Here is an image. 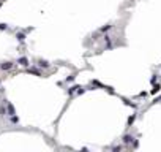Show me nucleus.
I'll return each mask as SVG.
<instances>
[{
  "label": "nucleus",
  "mask_w": 161,
  "mask_h": 152,
  "mask_svg": "<svg viewBox=\"0 0 161 152\" xmlns=\"http://www.w3.org/2000/svg\"><path fill=\"white\" fill-rule=\"evenodd\" d=\"M0 29L3 30V29H6V24H0Z\"/></svg>",
  "instance_id": "7"
},
{
  "label": "nucleus",
  "mask_w": 161,
  "mask_h": 152,
  "mask_svg": "<svg viewBox=\"0 0 161 152\" xmlns=\"http://www.w3.org/2000/svg\"><path fill=\"white\" fill-rule=\"evenodd\" d=\"M0 67H2V70H9V68L13 67V63H11V62H5V63H2Z\"/></svg>",
  "instance_id": "1"
},
{
  "label": "nucleus",
  "mask_w": 161,
  "mask_h": 152,
  "mask_svg": "<svg viewBox=\"0 0 161 152\" xmlns=\"http://www.w3.org/2000/svg\"><path fill=\"white\" fill-rule=\"evenodd\" d=\"M19 63H21V65H24V67H25V65H28V60H27V59H25V57H21V59H19Z\"/></svg>",
  "instance_id": "2"
},
{
  "label": "nucleus",
  "mask_w": 161,
  "mask_h": 152,
  "mask_svg": "<svg viewBox=\"0 0 161 152\" xmlns=\"http://www.w3.org/2000/svg\"><path fill=\"white\" fill-rule=\"evenodd\" d=\"M131 141H133L131 136H125V143H131Z\"/></svg>",
  "instance_id": "4"
},
{
  "label": "nucleus",
  "mask_w": 161,
  "mask_h": 152,
  "mask_svg": "<svg viewBox=\"0 0 161 152\" xmlns=\"http://www.w3.org/2000/svg\"><path fill=\"white\" fill-rule=\"evenodd\" d=\"M17 38H19V40H21V41H22V40H24V38H25V36H24V35H22V33H19V35H17Z\"/></svg>",
  "instance_id": "5"
},
{
  "label": "nucleus",
  "mask_w": 161,
  "mask_h": 152,
  "mask_svg": "<svg viewBox=\"0 0 161 152\" xmlns=\"http://www.w3.org/2000/svg\"><path fill=\"white\" fill-rule=\"evenodd\" d=\"M158 90H160V86H158V84H157V87H155V89H153V90H152V92H153V94H155V92H158Z\"/></svg>",
  "instance_id": "6"
},
{
  "label": "nucleus",
  "mask_w": 161,
  "mask_h": 152,
  "mask_svg": "<svg viewBox=\"0 0 161 152\" xmlns=\"http://www.w3.org/2000/svg\"><path fill=\"white\" fill-rule=\"evenodd\" d=\"M8 113H9L11 116L14 114V108H13V105H11V103H8Z\"/></svg>",
  "instance_id": "3"
}]
</instances>
